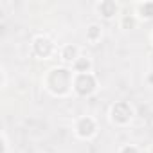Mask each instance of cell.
I'll list each match as a JSON object with an SVG mask.
<instances>
[{
	"label": "cell",
	"instance_id": "8",
	"mask_svg": "<svg viewBox=\"0 0 153 153\" xmlns=\"http://www.w3.org/2000/svg\"><path fill=\"white\" fill-rule=\"evenodd\" d=\"M74 54H76V51H74V47H67V49H65V58H67V59H70V58H74Z\"/></svg>",
	"mask_w": 153,
	"mask_h": 153
},
{
	"label": "cell",
	"instance_id": "1",
	"mask_svg": "<svg viewBox=\"0 0 153 153\" xmlns=\"http://www.w3.org/2000/svg\"><path fill=\"white\" fill-rule=\"evenodd\" d=\"M49 85L54 92H65L67 87H68V72L59 68V70H54L51 74V78H49Z\"/></svg>",
	"mask_w": 153,
	"mask_h": 153
},
{
	"label": "cell",
	"instance_id": "7",
	"mask_svg": "<svg viewBox=\"0 0 153 153\" xmlns=\"http://www.w3.org/2000/svg\"><path fill=\"white\" fill-rule=\"evenodd\" d=\"M142 13H144L146 16H153V4H146V6L142 7Z\"/></svg>",
	"mask_w": 153,
	"mask_h": 153
},
{
	"label": "cell",
	"instance_id": "5",
	"mask_svg": "<svg viewBox=\"0 0 153 153\" xmlns=\"http://www.w3.org/2000/svg\"><path fill=\"white\" fill-rule=\"evenodd\" d=\"M92 130H94V123H92L90 119H83V121L79 123V133H81V135H90Z\"/></svg>",
	"mask_w": 153,
	"mask_h": 153
},
{
	"label": "cell",
	"instance_id": "2",
	"mask_svg": "<svg viewBox=\"0 0 153 153\" xmlns=\"http://www.w3.org/2000/svg\"><path fill=\"white\" fill-rule=\"evenodd\" d=\"M76 88H78L79 94H90L94 90V78L88 74H81L76 81Z\"/></svg>",
	"mask_w": 153,
	"mask_h": 153
},
{
	"label": "cell",
	"instance_id": "3",
	"mask_svg": "<svg viewBox=\"0 0 153 153\" xmlns=\"http://www.w3.org/2000/svg\"><path fill=\"white\" fill-rule=\"evenodd\" d=\"M130 114H131V112H130V108H128L124 103H119V105H115V108H114V117H115L117 121H121V123L126 121V119L130 117Z\"/></svg>",
	"mask_w": 153,
	"mask_h": 153
},
{
	"label": "cell",
	"instance_id": "6",
	"mask_svg": "<svg viewBox=\"0 0 153 153\" xmlns=\"http://www.w3.org/2000/svg\"><path fill=\"white\" fill-rule=\"evenodd\" d=\"M101 11H103L105 16H112V15L115 13V4H114V2H105V4L101 6Z\"/></svg>",
	"mask_w": 153,
	"mask_h": 153
},
{
	"label": "cell",
	"instance_id": "11",
	"mask_svg": "<svg viewBox=\"0 0 153 153\" xmlns=\"http://www.w3.org/2000/svg\"><path fill=\"white\" fill-rule=\"evenodd\" d=\"M123 153H137V151H135V149H133V148H126V149H124V151H123Z\"/></svg>",
	"mask_w": 153,
	"mask_h": 153
},
{
	"label": "cell",
	"instance_id": "9",
	"mask_svg": "<svg viewBox=\"0 0 153 153\" xmlns=\"http://www.w3.org/2000/svg\"><path fill=\"white\" fill-rule=\"evenodd\" d=\"M76 67H78L79 70H85V68H88V61H87V59H79Z\"/></svg>",
	"mask_w": 153,
	"mask_h": 153
},
{
	"label": "cell",
	"instance_id": "4",
	"mask_svg": "<svg viewBox=\"0 0 153 153\" xmlns=\"http://www.w3.org/2000/svg\"><path fill=\"white\" fill-rule=\"evenodd\" d=\"M36 52H38L40 56H47V54L51 52V43H49L47 40H43V38L36 40Z\"/></svg>",
	"mask_w": 153,
	"mask_h": 153
},
{
	"label": "cell",
	"instance_id": "10",
	"mask_svg": "<svg viewBox=\"0 0 153 153\" xmlns=\"http://www.w3.org/2000/svg\"><path fill=\"white\" fill-rule=\"evenodd\" d=\"M99 34V29L97 27H90V38H97Z\"/></svg>",
	"mask_w": 153,
	"mask_h": 153
}]
</instances>
